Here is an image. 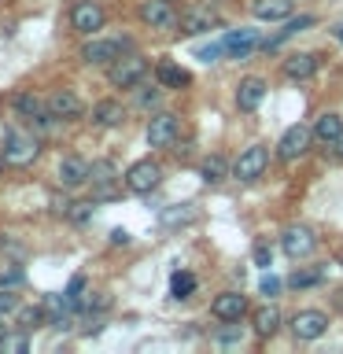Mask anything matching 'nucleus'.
Segmentation results:
<instances>
[{
    "label": "nucleus",
    "instance_id": "f257e3e1",
    "mask_svg": "<svg viewBox=\"0 0 343 354\" xmlns=\"http://www.w3.org/2000/svg\"><path fill=\"white\" fill-rule=\"evenodd\" d=\"M41 159V137L26 129H11L4 140V162L8 166H30Z\"/></svg>",
    "mask_w": 343,
    "mask_h": 354
},
{
    "label": "nucleus",
    "instance_id": "f03ea898",
    "mask_svg": "<svg viewBox=\"0 0 343 354\" xmlns=\"http://www.w3.org/2000/svg\"><path fill=\"white\" fill-rule=\"evenodd\" d=\"M111 82H115L118 88H137L144 77H148V59L137 52H126V55H118L115 63H111Z\"/></svg>",
    "mask_w": 343,
    "mask_h": 354
},
{
    "label": "nucleus",
    "instance_id": "7ed1b4c3",
    "mask_svg": "<svg viewBox=\"0 0 343 354\" xmlns=\"http://www.w3.org/2000/svg\"><path fill=\"white\" fill-rule=\"evenodd\" d=\"M163 181V166L155 162V159H140V162H133L129 170H126V188L133 196H148L155 192Z\"/></svg>",
    "mask_w": 343,
    "mask_h": 354
},
{
    "label": "nucleus",
    "instance_id": "20e7f679",
    "mask_svg": "<svg viewBox=\"0 0 343 354\" xmlns=\"http://www.w3.org/2000/svg\"><path fill=\"white\" fill-rule=\"evenodd\" d=\"M104 22H107V11H104V4H96V0H77L74 11H71V30L85 33V37L100 33Z\"/></svg>",
    "mask_w": 343,
    "mask_h": 354
},
{
    "label": "nucleus",
    "instance_id": "39448f33",
    "mask_svg": "<svg viewBox=\"0 0 343 354\" xmlns=\"http://www.w3.org/2000/svg\"><path fill=\"white\" fill-rule=\"evenodd\" d=\"M310 144H314V129L310 126H292L281 133V140H277V159L281 162H292V159H303L310 151Z\"/></svg>",
    "mask_w": 343,
    "mask_h": 354
},
{
    "label": "nucleus",
    "instance_id": "423d86ee",
    "mask_svg": "<svg viewBox=\"0 0 343 354\" xmlns=\"http://www.w3.org/2000/svg\"><path fill=\"white\" fill-rule=\"evenodd\" d=\"M266 162H270V151H266L262 144H251V148H243V155L237 159V166H232V174H237L243 185H251L266 174Z\"/></svg>",
    "mask_w": 343,
    "mask_h": 354
},
{
    "label": "nucleus",
    "instance_id": "0eeeda50",
    "mask_svg": "<svg viewBox=\"0 0 343 354\" xmlns=\"http://www.w3.org/2000/svg\"><path fill=\"white\" fill-rule=\"evenodd\" d=\"M177 133H181V122H177L174 111H159V115L148 122V144L151 148H174Z\"/></svg>",
    "mask_w": 343,
    "mask_h": 354
},
{
    "label": "nucleus",
    "instance_id": "6e6552de",
    "mask_svg": "<svg viewBox=\"0 0 343 354\" xmlns=\"http://www.w3.org/2000/svg\"><path fill=\"white\" fill-rule=\"evenodd\" d=\"M328 332V314H321V310H299V314L292 317V336L295 339H321Z\"/></svg>",
    "mask_w": 343,
    "mask_h": 354
},
{
    "label": "nucleus",
    "instance_id": "1a4fd4ad",
    "mask_svg": "<svg viewBox=\"0 0 343 354\" xmlns=\"http://www.w3.org/2000/svg\"><path fill=\"white\" fill-rule=\"evenodd\" d=\"M177 8H174V0H144L140 4V22L144 26H151V30H170L177 26Z\"/></svg>",
    "mask_w": 343,
    "mask_h": 354
},
{
    "label": "nucleus",
    "instance_id": "9d476101",
    "mask_svg": "<svg viewBox=\"0 0 343 354\" xmlns=\"http://www.w3.org/2000/svg\"><path fill=\"white\" fill-rule=\"evenodd\" d=\"M129 48V37H107V41H89L85 48H82V59L85 63H93V66H100V63H115L122 52Z\"/></svg>",
    "mask_w": 343,
    "mask_h": 354
},
{
    "label": "nucleus",
    "instance_id": "9b49d317",
    "mask_svg": "<svg viewBox=\"0 0 343 354\" xmlns=\"http://www.w3.org/2000/svg\"><path fill=\"white\" fill-rule=\"evenodd\" d=\"M314 248H317V236L310 225H288L281 232V251L292 254V259H303V254H310Z\"/></svg>",
    "mask_w": 343,
    "mask_h": 354
},
{
    "label": "nucleus",
    "instance_id": "f8f14e48",
    "mask_svg": "<svg viewBox=\"0 0 343 354\" xmlns=\"http://www.w3.org/2000/svg\"><path fill=\"white\" fill-rule=\"evenodd\" d=\"M48 115L59 118V122H77L85 115V104L77 93H71V88H59V93L48 96Z\"/></svg>",
    "mask_w": 343,
    "mask_h": 354
},
{
    "label": "nucleus",
    "instance_id": "ddd939ff",
    "mask_svg": "<svg viewBox=\"0 0 343 354\" xmlns=\"http://www.w3.org/2000/svg\"><path fill=\"white\" fill-rule=\"evenodd\" d=\"M254 48H259V30H232L221 41V55L225 59H248Z\"/></svg>",
    "mask_w": 343,
    "mask_h": 354
},
{
    "label": "nucleus",
    "instance_id": "4468645a",
    "mask_svg": "<svg viewBox=\"0 0 343 354\" xmlns=\"http://www.w3.org/2000/svg\"><path fill=\"white\" fill-rule=\"evenodd\" d=\"M218 26V15L210 8H188L181 19H177V30L185 33V37H199V33L214 30Z\"/></svg>",
    "mask_w": 343,
    "mask_h": 354
},
{
    "label": "nucleus",
    "instance_id": "2eb2a0df",
    "mask_svg": "<svg viewBox=\"0 0 343 354\" xmlns=\"http://www.w3.org/2000/svg\"><path fill=\"white\" fill-rule=\"evenodd\" d=\"M115 181H118V166L111 159H96L89 162V185H96V196H115Z\"/></svg>",
    "mask_w": 343,
    "mask_h": 354
},
{
    "label": "nucleus",
    "instance_id": "dca6fc26",
    "mask_svg": "<svg viewBox=\"0 0 343 354\" xmlns=\"http://www.w3.org/2000/svg\"><path fill=\"white\" fill-rule=\"evenodd\" d=\"M210 314L218 321H240L248 314V299L240 292H221V295H214V303H210Z\"/></svg>",
    "mask_w": 343,
    "mask_h": 354
},
{
    "label": "nucleus",
    "instance_id": "f3484780",
    "mask_svg": "<svg viewBox=\"0 0 343 354\" xmlns=\"http://www.w3.org/2000/svg\"><path fill=\"white\" fill-rule=\"evenodd\" d=\"M59 185H63V188H82V185H89V162L82 159V155H66V159L59 162Z\"/></svg>",
    "mask_w": 343,
    "mask_h": 354
},
{
    "label": "nucleus",
    "instance_id": "a211bd4d",
    "mask_svg": "<svg viewBox=\"0 0 343 354\" xmlns=\"http://www.w3.org/2000/svg\"><path fill=\"white\" fill-rule=\"evenodd\" d=\"M321 66V55H310V52H299L292 59H284V74L292 77V82H306V77H314Z\"/></svg>",
    "mask_w": 343,
    "mask_h": 354
},
{
    "label": "nucleus",
    "instance_id": "6ab92c4d",
    "mask_svg": "<svg viewBox=\"0 0 343 354\" xmlns=\"http://www.w3.org/2000/svg\"><path fill=\"white\" fill-rule=\"evenodd\" d=\"M251 15L262 22H284L292 15V0H251Z\"/></svg>",
    "mask_w": 343,
    "mask_h": 354
},
{
    "label": "nucleus",
    "instance_id": "aec40b11",
    "mask_svg": "<svg viewBox=\"0 0 343 354\" xmlns=\"http://www.w3.org/2000/svg\"><path fill=\"white\" fill-rule=\"evenodd\" d=\"M266 100V82L262 77H243L240 88H237V107L240 111H254Z\"/></svg>",
    "mask_w": 343,
    "mask_h": 354
},
{
    "label": "nucleus",
    "instance_id": "412c9836",
    "mask_svg": "<svg viewBox=\"0 0 343 354\" xmlns=\"http://www.w3.org/2000/svg\"><path fill=\"white\" fill-rule=\"evenodd\" d=\"M93 122L100 129H115L126 122V107L118 104V100H100V104L93 107Z\"/></svg>",
    "mask_w": 343,
    "mask_h": 354
},
{
    "label": "nucleus",
    "instance_id": "4be33fe9",
    "mask_svg": "<svg viewBox=\"0 0 343 354\" xmlns=\"http://www.w3.org/2000/svg\"><path fill=\"white\" fill-rule=\"evenodd\" d=\"M155 77H159V85H166V88H188V82H192V74H188L185 66H177L174 59H163L155 66Z\"/></svg>",
    "mask_w": 343,
    "mask_h": 354
},
{
    "label": "nucleus",
    "instance_id": "5701e85b",
    "mask_svg": "<svg viewBox=\"0 0 343 354\" xmlns=\"http://www.w3.org/2000/svg\"><path fill=\"white\" fill-rule=\"evenodd\" d=\"M310 26H314V15H295V19H288V22H284V30L277 33L273 41H266V52H277L288 37H295V33H303V30H310Z\"/></svg>",
    "mask_w": 343,
    "mask_h": 354
},
{
    "label": "nucleus",
    "instance_id": "b1692460",
    "mask_svg": "<svg viewBox=\"0 0 343 354\" xmlns=\"http://www.w3.org/2000/svg\"><path fill=\"white\" fill-rule=\"evenodd\" d=\"M225 174H229V159L225 155H207L203 162H199V177H203L207 185H218V181H225Z\"/></svg>",
    "mask_w": 343,
    "mask_h": 354
},
{
    "label": "nucleus",
    "instance_id": "393cba45",
    "mask_svg": "<svg viewBox=\"0 0 343 354\" xmlns=\"http://www.w3.org/2000/svg\"><path fill=\"white\" fill-rule=\"evenodd\" d=\"M277 328H281V310H277V306H262V310H254V332H259L262 339L277 336Z\"/></svg>",
    "mask_w": 343,
    "mask_h": 354
},
{
    "label": "nucleus",
    "instance_id": "a878e982",
    "mask_svg": "<svg viewBox=\"0 0 343 354\" xmlns=\"http://www.w3.org/2000/svg\"><path fill=\"white\" fill-rule=\"evenodd\" d=\"M340 133H343V118L340 115H332V111H328V115H321L317 122H314V137L317 140H336L340 137Z\"/></svg>",
    "mask_w": 343,
    "mask_h": 354
},
{
    "label": "nucleus",
    "instance_id": "bb28decb",
    "mask_svg": "<svg viewBox=\"0 0 343 354\" xmlns=\"http://www.w3.org/2000/svg\"><path fill=\"white\" fill-rule=\"evenodd\" d=\"M321 281H325V270H321V266H306V270H295L292 277H288V288L303 292V288H314Z\"/></svg>",
    "mask_w": 343,
    "mask_h": 354
},
{
    "label": "nucleus",
    "instance_id": "cd10ccee",
    "mask_svg": "<svg viewBox=\"0 0 343 354\" xmlns=\"http://www.w3.org/2000/svg\"><path fill=\"white\" fill-rule=\"evenodd\" d=\"M192 292H196V273L192 270H177L170 277V295L174 299H188Z\"/></svg>",
    "mask_w": 343,
    "mask_h": 354
},
{
    "label": "nucleus",
    "instance_id": "c85d7f7f",
    "mask_svg": "<svg viewBox=\"0 0 343 354\" xmlns=\"http://www.w3.org/2000/svg\"><path fill=\"white\" fill-rule=\"evenodd\" d=\"M30 351V332H8L4 339H0V354H26Z\"/></svg>",
    "mask_w": 343,
    "mask_h": 354
},
{
    "label": "nucleus",
    "instance_id": "c756f323",
    "mask_svg": "<svg viewBox=\"0 0 343 354\" xmlns=\"http://www.w3.org/2000/svg\"><path fill=\"white\" fill-rule=\"evenodd\" d=\"M196 218V207H188V203H177V207H166L159 221L163 225H185V221H192Z\"/></svg>",
    "mask_w": 343,
    "mask_h": 354
},
{
    "label": "nucleus",
    "instance_id": "7c9ffc66",
    "mask_svg": "<svg viewBox=\"0 0 343 354\" xmlns=\"http://www.w3.org/2000/svg\"><path fill=\"white\" fill-rule=\"evenodd\" d=\"M19 325L26 332L41 328L44 325V306H19Z\"/></svg>",
    "mask_w": 343,
    "mask_h": 354
},
{
    "label": "nucleus",
    "instance_id": "2f4dec72",
    "mask_svg": "<svg viewBox=\"0 0 343 354\" xmlns=\"http://www.w3.org/2000/svg\"><path fill=\"white\" fill-rule=\"evenodd\" d=\"M41 111H44V104H37V100H33L30 93L15 96V115H19V118H37Z\"/></svg>",
    "mask_w": 343,
    "mask_h": 354
},
{
    "label": "nucleus",
    "instance_id": "473e14b6",
    "mask_svg": "<svg viewBox=\"0 0 343 354\" xmlns=\"http://www.w3.org/2000/svg\"><path fill=\"white\" fill-rule=\"evenodd\" d=\"M82 299H85V277L77 273V277H71V284H66V303L74 310H82Z\"/></svg>",
    "mask_w": 343,
    "mask_h": 354
},
{
    "label": "nucleus",
    "instance_id": "72a5a7b5",
    "mask_svg": "<svg viewBox=\"0 0 343 354\" xmlns=\"http://www.w3.org/2000/svg\"><path fill=\"white\" fill-rule=\"evenodd\" d=\"M22 299L19 292H11V288H0V314H19Z\"/></svg>",
    "mask_w": 343,
    "mask_h": 354
},
{
    "label": "nucleus",
    "instance_id": "f704fd0d",
    "mask_svg": "<svg viewBox=\"0 0 343 354\" xmlns=\"http://www.w3.org/2000/svg\"><path fill=\"white\" fill-rule=\"evenodd\" d=\"M159 100H163V88H159V85H140L137 107H151V104H159Z\"/></svg>",
    "mask_w": 343,
    "mask_h": 354
},
{
    "label": "nucleus",
    "instance_id": "c9c22d12",
    "mask_svg": "<svg viewBox=\"0 0 343 354\" xmlns=\"http://www.w3.org/2000/svg\"><path fill=\"white\" fill-rule=\"evenodd\" d=\"M66 218L77 221V225H85V221L93 218V203H74V210H66Z\"/></svg>",
    "mask_w": 343,
    "mask_h": 354
},
{
    "label": "nucleus",
    "instance_id": "e433bc0d",
    "mask_svg": "<svg viewBox=\"0 0 343 354\" xmlns=\"http://www.w3.org/2000/svg\"><path fill=\"white\" fill-rule=\"evenodd\" d=\"M225 325H229V328H218L214 339H218V343H237V339H240V328L232 325V321H225Z\"/></svg>",
    "mask_w": 343,
    "mask_h": 354
},
{
    "label": "nucleus",
    "instance_id": "4c0bfd02",
    "mask_svg": "<svg viewBox=\"0 0 343 354\" xmlns=\"http://www.w3.org/2000/svg\"><path fill=\"white\" fill-rule=\"evenodd\" d=\"M192 148H196L192 140H174V151H177V159H188V155H192Z\"/></svg>",
    "mask_w": 343,
    "mask_h": 354
},
{
    "label": "nucleus",
    "instance_id": "58836bf2",
    "mask_svg": "<svg viewBox=\"0 0 343 354\" xmlns=\"http://www.w3.org/2000/svg\"><path fill=\"white\" fill-rule=\"evenodd\" d=\"M254 266H270V248H266V243H259V248H254Z\"/></svg>",
    "mask_w": 343,
    "mask_h": 354
},
{
    "label": "nucleus",
    "instance_id": "ea45409f",
    "mask_svg": "<svg viewBox=\"0 0 343 354\" xmlns=\"http://www.w3.org/2000/svg\"><path fill=\"white\" fill-rule=\"evenodd\" d=\"M281 292V281H277V277H266L262 281V295H277Z\"/></svg>",
    "mask_w": 343,
    "mask_h": 354
},
{
    "label": "nucleus",
    "instance_id": "a19ab883",
    "mask_svg": "<svg viewBox=\"0 0 343 354\" xmlns=\"http://www.w3.org/2000/svg\"><path fill=\"white\" fill-rule=\"evenodd\" d=\"M218 55H221V44H218V48H203V52H199V59H203V63H214Z\"/></svg>",
    "mask_w": 343,
    "mask_h": 354
},
{
    "label": "nucleus",
    "instance_id": "79ce46f5",
    "mask_svg": "<svg viewBox=\"0 0 343 354\" xmlns=\"http://www.w3.org/2000/svg\"><path fill=\"white\" fill-rule=\"evenodd\" d=\"M332 155H336V159L343 162V133H340V137H336V140H332Z\"/></svg>",
    "mask_w": 343,
    "mask_h": 354
},
{
    "label": "nucleus",
    "instance_id": "37998d69",
    "mask_svg": "<svg viewBox=\"0 0 343 354\" xmlns=\"http://www.w3.org/2000/svg\"><path fill=\"white\" fill-rule=\"evenodd\" d=\"M129 236H126V229H115V232H111V243H126Z\"/></svg>",
    "mask_w": 343,
    "mask_h": 354
},
{
    "label": "nucleus",
    "instance_id": "c03bdc74",
    "mask_svg": "<svg viewBox=\"0 0 343 354\" xmlns=\"http://www.w3.org/2000/svg\"><path fill=\"white\" fill-rule=\"evenodd\" d=\"M8 336V325H4V321H0V339H4Z\"/></svg>",
    "mask_w": 343,
    "mask_h": 354
},
{
    "label": "nucleus",
    "instance_id": "a18cd8bd",
    "mask_svg": "<svg viewBox=\"0 0 343 354\" xmlns=\"http://www.w3.org/2000/svg\"><path fill=\"white\" fill-rule=\"evenodd\" d=\"M336 41L343 44V26H336Z\"/></svg>",
    "mask_w": 343,
    "mask_h": 354
},
{
    "label": "nucleus",
    "instance_id": "49530a36",
    "mask_svg": "<svg viewBox=\"0 0 343 354\" xmlns=\"http://www.w3.org/2000/svg\"><path fill=\"white\" fill-rule=\"evenodd\" d=\"M0 174H4V151H0Z\"/></svg>",
    "mask_w": 343,
    "mask_h": 354
}]
</instances>
